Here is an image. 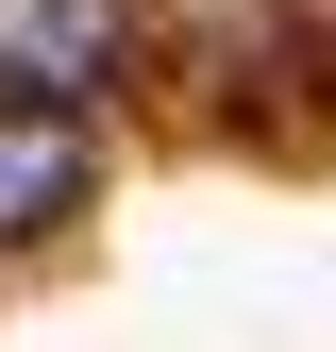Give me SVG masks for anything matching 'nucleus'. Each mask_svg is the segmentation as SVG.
Wrapping results in <instances>:
<instances>
[{"label": "nucleus", "mask_w": 336, "mask_h": 352, "mask_svg": "<svg viewBox=\"0 0 336 352\" xmlns=\"http://www.w3.org/2000/svg\"><path fill=\"white\" fill-rule=\"evenodd\" d=\"M84 201H101V135H84V101H51V84H0V252L67 235Z\"/></svg>", "instance_id": "f257e3e1"}]
</instances>
